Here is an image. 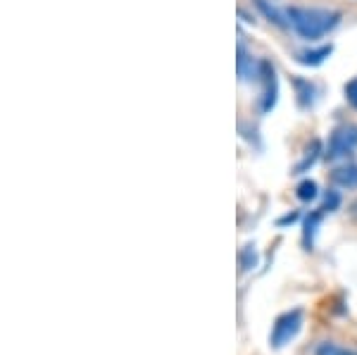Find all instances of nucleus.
Masks as SVG:
<instances>
[{"mask_svg": "<svg viewBox=\"0 0 357 355\" xmlns=\"http://www.w3.org/2000/svg\"><path fill=\"white\" fill-rule=\"evenodd\" d=\"M338 203H341V196H338L336 191H329L326 193V198H324V213H331V210H336L338 208Z\"/></svg>", "mask_w": 357, "mask_h": 355, "instance_id": "obj_14", "label": "nucleus"}, {"mask_svg": "<svg viewBox=\"0 0 357 355\" xmlns=\"http://www.w3.org/2000/svg\"><path fill=\"white\" fill-rule=\"evenodd\" d=\"M296 89H298V103L301 107H310L314 103V86L305 79H296Z\"/></svg>", "mask_w": 357, "mask_h": 355, "instance_id": "obj_8", "label": "nucleus"}, {"mask_svg": "<svg viewBox=\"0 0 357 355\" xmlns=\"http://www.w3.org/2000/svg\"><path fill=\"white\" fill-rule=\"evenodd\" d=\"M298 220V213H291V215H286L284 220H279V225H289V222H296Z\"/></svg>", "mask_w": 357, "mask_h": 355, "instance_id": "obj_16", "label": "nucleus"}, {"mask_svg": "<svg viewBox=\"0 0 357 355\" xmlns=\"http://www.w3.org/2000/svg\"><path fill=\"white\" fill-rule=\"evenodd\" d=\"M296 193H298V198H301L303 203H312V200L319 196V186H317V181H312V179H305V181L298 184Z\"/></svg>", "mask_w": 357, "mask_h": 355, "instance_id": "obj_10", "label": "nucleus"}, {"mask_svg": "<svg viewBox=\"0 0 357 355\" xmlns=\"http://www.w3.org/2000/svg\"><path fill=\"white\" fill-rule=\"evenodd\" d=\"M303 329V310H289L284 315H279L272 327V336H269V346L274 351L289 346V343L301 334Z\"/></svg>", "mask_w": 357, "mask_h": 355, "instance_id": "obj_2", "label": "nucleus"}, {"mask_svg": "<svg viewBox=\"0 0 357 355\" xmlns=\"http://www.w3.org/2000/svg\"><path fill=\"white\" fill-rule=\"evenodd\" d=\"M329 55H331V45H319V48H312V50H301V53H298V62L307 67H319Z\"/></svg>", "mask_w": 357, "mask_h": 355, "instance_id": "obj_7", "label": "nucleus"}, {"mask_svg": "<svg viewBox=\"0 0 357 355\" xmlns=\"http://www.w3.org/2000/svg\"><path fill=\"white\" fill-rule=\"evenodd\" d=\"M289 22H291L293 31L301 38L317 41V38L326 36V33L338 27L341 13H336V10H324V8H291Z\"/></svg>", "mask_w": 357, "mask_h": 355, "instance_id": "obj_1", "label": "nucleus"}, {"mask_svg": "<svg viewBox=\"0 0 357 355\" xmlns=\"http://www.w3.org/2000/svg\"><path fill=\"white\" fill-rule=\"evenodd\" d=\"M355 148H357V127L355 124H343V127H338L331 134L329 148H326V158H329L331 163H336V160H341V158H348Z\"/></svg>", "mask_w": 357, "mask_h": 355, "instance_id": "obj_3", "label": "nucleus"}, {"mask_svg": "<svg viewBox=\"0 0 357 355\" xmlns=\"http://www.w3.org/2000/svg\"><path fill=\"white\" fill-rule=\"evenodd\" d=\"M331 181L341 188H355L357 186V165H343V167L333 169Z\"/></svg>", "mask_w": 357, "mask_h": 355, "instance_id": "obj_6", "label": "nucleus"}, {"mask_svg": "<svg viewBox=\"0 0 357 355\" xmlns=\"http://www.w3.org/2000/svg\"><path fill=\"white\" fill-rule=\"evenodd\" d=\"M260 79H262V110L269 112L276 105V72L269 62H260Z\"/></svg>", "mask_w": 357, "mask_h": 355, "instance_id": "obj_4", "label": "nucleus"}, {"mask_svg": "<svg viewBox=\"0 0 357 355\" xmlns=\"http://www.w3.org/2000/svg\"><path fill=\"white\" fill-rule=\"evenodd\" d=\"M255 265H257V255H255V250H252V246H248L243 253H241V272H248Z\"/></svg>", "mask_w": 357, "mask_h": 355, "instance_id": "obj_13", "label": "nucleus"}, {"mask_svg": "<svg viewBox=\"0 0 357 355\" xmlns=\"http://www.w3.org/2000/svg\"><path fill=\"white\" fill-rule=\"evenodd\" d=\"M319 151H321L319 141H312V151H310V148H307V153H310V156H305L303 163L296 167V174H303V172L307 169V167H312V165H314V160H317V156H319Z\"/></svg>", "mask_w": 357, "mask_h": 355, "instance_id": "obj_12", "label": "nucleus"}, {"mask_svg": "<svg viewBox=\"0 0 357 355\" xmlns=\"http://www.w3.org/2000/svg\"><path fill=\"white\" fill-rule=\"evenodd\" d=\"M255 5H257V10L267 17L272 24L276 27H281V29H286V27H291V22H289V13H281L279 8H274V5H269V0H255Z\"/></svg>", "mask_w": 357, "mask_h": 355, "instance_id": "obj_5", "label": "nucleus"}, {"mask_svg": "<svg viewBox=\"0 0 357 355\" xmlns=\"http://www.w3.org/2000/svg\"><path fill=\"white\" fill-rule=\"evenodd\" d=\"M314 355H357V351H353V348H345V346H341V343L321 341L319 346H317Z\"/></svg>", "mask_w": 357, "mask_h": 355, "instance_id": "obj_9", "label": "nucleus"}, {"mask_svg": "<svg viewBox=\"0 0 357 355\" xmlns=\"http://www.w3.org/2000/svg\"><path fill=\"white\" fill-rule=\"evenodd\" d=\"M319 220H321V213H312L307 220H305V243L312 246V239L317 234V225H319Z\"/></svg>", "mask_w": 357, "mask_h": 355, "instance_id": "obj_11", "label": "nucleus"}, {"mask_svg": "<svg viewBox=\"0 0 357 355\" xmlns=\"http://www.w3.org/2000/svg\"><path fill=\"white\" fill-rule=\"evenodd\" d=\"M345 98L350 100V105L357 110V79H353L348 86H345Z\"/></svg>", "mask_w": 357, "mask_h": 355, "instance_id": "obj_15", "label": "nucleus"}]
</instances>
